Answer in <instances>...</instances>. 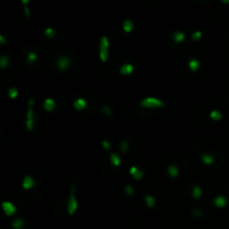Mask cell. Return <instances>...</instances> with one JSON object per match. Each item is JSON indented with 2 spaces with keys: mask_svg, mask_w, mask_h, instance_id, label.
Masks as SVG:
<instances>
[{
  "mask_svg": "<svg viewBox=\"0 0 229 229\" xmlns=\"http://www.w3.org/2000/svg\"><path fill=\"white\" fill-rule=\"evenodd\" d=\"M140 105L143 108H162L164 106V102L157 98V97H145L143 100H141Z\"/></svg>",
  "mask_w": 229,
  "mask_h": 229,
  "instance_id": "cell-1",
  "label": "cell"
},
{
  "mask_svg": "<svg viewBox=\"0 0 229 229\" xmlns=\"http://www.w3.org/2000/svg\"><path fill=\"white\" fill-rule=\"evenodd\" d=\"M108 47L110 41L106 36H103L101 38V45H100V58L102 62H106L108 58Z\"/></svg>",
  "mask_w": 229,
  "mask_h": 229,
  "instance_id": "cell-2",
  "label": "cell"
},
{
  "mask_svg": "<svg viewBox=\"0 0 229 229\" xmlns=\"http://www.w3.org/2000/svg\"><path fill=\"white\" fill-rule=\"evenodd\" d=\"M29 108L26 114V127L28 131H31L34 127V111H33V105H34V98H29L28 101Z\"/></svg>",
  "mask_w": 229,
  "mask_h": 229,
  "instance_id": "cell-3",
  "label": "cell"
},
{
  "mask_svg": "<svg viewBox=\"0 0 229 229\" xmlns=\"http://www.w3.org/2000/svg\"><path fill=\"white\" fill-rule=\"evenodd\" d=\"M74 192H75V187L73 186V189H72V192H70L69 200H68V204H67V209L69 215H73L77 210V207H78V203H77V200H76V197H75Z\"/></svg>",
  "mask_w": 229,
  "mask_h": 229,
  "instance_id": "cell-4",
  "label": "cell"
},
{
  "mask_svg": "<svg viewBox=\"0 0 229 229\" xmlns=\"http://www.w3.org/2000/svg\"><path fill=\"white\" fill-rule=\"evenodd\" d=\"M2 209H3L5 214H6L7 216L14 215L15 212H16V210H17V209H16V207H15L11 202H9V201H3V202H2Z\"/></svg>",
  "mask_w": 229,
  "mask_h": 229,
  "instance_id": "cell-5",
  "label": "cell"
},
{
  "mask_svg": "<svg viewBox=\"0 0 229 229\" xmlns=\"http://www.w3.org/2000/svg\"><path fill=\"white\" fill-rule=\"evenodd\" d=\"M70 65V62H69V58H68L67 56H60L58 59H57V66L59 69H62V70H64V69H66Z\"/></svg>",
  "mask_w": 229,
  "mask_h": 229,
  "instance_id": "cell-6",
  "label": "cell"
},
{
  "mask_svg": "<svg viewBox=\"0 0 229 229\" xmlns=\"http://www.w3.org/2000/svg\"><path fill=\"white\" fill-rule=\"evenodd\" d=\"M86 105H87V103H86V101L84 100V98H77L74 103H73V106L75 110H77V111H81V110H84V108H86Z\"/></svg>",
  "mask_w": 229,
  "mask_h": 229,
  "instance_id": "cell-7",
  "label": "cell"
},
{
  "mask_svg": "<svg viewBox=\"0 0 229 229\" xmlns=\"http://www.w3.org/2000/svg\"><path fill=\"white\" fill-rule=\"evenodd\" d=\"M133 70H134V66H133L132 64H124V65H122L121 68H120V72H121L122 75H129V74H131Z\"/></svg>",
  "mask_w": 229,
  "mask_h": 229,
  "instance_id": "cell-8",
  "label": "cell"
},
{
  "mask_svg": "<svg viewBox=\"0 0 229 229\" xmlns=\"http://www.w3.org/2000/svg\"><path fill=\"white\" fill-rule=\"evenodd\" d=\"M56 106V103H55V101L53 98H46L45 101H44V108L46 110V111H48V112H50V111H53Z\"/></svg>",
  "mask_w": 229,
  "mask_h": 229,
  "instance_id": "cell-9",
  "label": "cell"
},
{
  "mask_svg": "<svg viewBox=\"0 0 229 229\" xmlns=\"http://www.w3.org/2000/svg\"><path fill=\"white\" fill-rule=\"evenodd\" d=\"M130 173L133 175L134 179H136V180H140V179L143 178V171L140 170V169H137L136 167H131V169H130Z\"/></svg>",
  "mask_w": 229,
  "mask_h": 229,
  "instance_id": "cell-10",
  "label": "cell"
},
{
  "mask_svg": "<svg viewBox=\"0 0 229 229\" xmlns=\"http://www.w3.org/2000/svg\"><path fill=\"white\" fill-rule=\"evenodd\" d=\"M214 202H215V204L218 208H224L227 204V199L225 197H222V196H217L215 198V200H214Z\"/></svg>",
  "mask_w": 229,
  "mask_h": 229,
  "instance_id": "cell-11",
  "label": "cell"
},
{
  "mask_svg": "<svg viewBox=\"0 0 229 229\" xmlns=\"http://www.w3.org/2000/svg\"><path fill=\"white\" fill-rule=\"evenodd\" d=\"M34 179L30 177V175H26L24 181H23V188L24 189H30L34 186Z\"/></svg>",
  "mask_w": 229,
  "mask_h": 229,
  "instance_id": "cell-12",
  "label": "cell"
},
{
  "mask_svg": "<svg viewBox=\"0 0 229 229\" xmlns=\"http://www.w3.org/2000/svg\"><path fill=\"white\" fill-rule=\"evenodd\" d=\"M185 34L182 33V31H180V30H177L175 31V34H173V36H172V39L173 41L175 42H181L182 40H185Z\"/></svg>",
  "mask_w": 229,
  "mask_h": 229,
  "instance_id": "cell-13",
  "label": "cell"
},
{
  "mask_svg": "<svg viewBox=\"0 0 229 229\" xmlns=\"http://www.w3.org/2000/svg\"><path fill=\"white\" fill-rule=\"evenodd\" d=\"M188 65L192 72H196V70H198L200 63H199V60H198L197 58H192V59H190V62L188 63Z\"/></svg>",
  "mask_w": 229,
  "mask_h": 229,
  "instance_id": "cell-14",
  "label": "cell"
},
{
  "mask_svg": "<svg viewBox=\"0 0 229 229\" xmlns=\"http://www.w3.org/2000/svg\"><path fill=\"white\" fill-rule=\"evenodd\" d=\"M191 194H192V197H193L194 199H199V198L201 197V194H202L201 188H200L199 186H196V187H193V188H192V191H191Z\"/></svg>",
  "mask_w": 229,
  "mask_h": 229,
  "instance_id": "cell-15",
  "label": "cell"
},
{
  "mask_svg": "<svg viewBox=\"0 0 229 229\" xmlns=\"http://www.w3.org/2000/svg\"><path fill=\"white\" fill-rule=\"evenodd\" d=\"M123 29H124L125 33H130L133 29V23H132V20H130V19L124 20L123 21Z\"/></svg>",
  "mask_w": 229,
  "mask_h": 229,
  "instance_id": "cell-16",
  "label": "cell"
},
{
  "mask_svg": "<svg viewBox=\"0 0 229 229\" xmlns=\"http://www.w3.org/2000/svg\"><path fill=\"white\" fill-rule=\"evenodd\" d=\"M110 159H111V162H112L114 165H116V167H119V165L121 164V159H120V157H119L116 153H111Z\"/></svg>",
  "mask_w": 229,
  "mask_h": 229,
  "instance_id": "cell-17",
  "label": "cell"
},
{
  "mask_svg": "<svg viewBox=\"0 0 229 229\" xmlns=\"http://www.w3.org/2000/svg\"><path fill=\"white\" fill-rule=\"evenodd\" d=\"M168 175H170V177H177V175H179V169L175 167V165H169L168 167Z\"/></svg>",
  "mask_w": 229,
  "mask_h": 229,
  "instance_id": "cell-18",
  "label": "cell"
},
{
  "mask_svg": "<svg viewBox=\"0 0 229 229\" xmlns=\"http://www.w3.org/2000/svg\"><path fill=\"white\" fill-rule=\"evenodd\" d=\"M201 161L204 164H211L214 162V157L210 154H202L201 155Z\"/></svg>",
  "mask_w": 229,
  "mask_h": 229,
  "instance_id": "cell-19",
  "label": "cell"
},
{
  "mask_svg": "<svg viewBox=\"0 0 229 229\" xmlns=\"http://www.w3.org/2000/svg\"><path fill=\"white\" fill-rule=\"evenodd\" d=\"M145 202H147V206H148L149 208H152V207H154V204H155V200H154V197H152V196H145Z\"/></svg>",
  "mask_w": 229,
  "mask_h": 229,
  "instance_id": "cell-20",
  "label": "cell"
},
{
  "mask_svg": "<svg viewBox=\"0 0 229 229\" xmlns=\"http://www.w3.org/2000/svg\"><path fill=\"white\" fill-rule=\"evenodd\" d=\"M221 116H222V114L219 112V111H211L210 112V117L212 119V120H215V121H218V120H220L221 119Z\"/></svg>",
  "mask_w": 229,
  "mask_h": 229,
  "instance_id": "cell-21",
  "label": "cell"
},
{
  "mask_svg": "<svg viewBox=\"0 0 229 229\" xmlns=\"http://www.w3.org/2000/svg\"><path fill=\"white\" fill-rule=\"evenodd\" d=\"M8 64H9V58H8V56H7V55L1 56V58H0V67L5 68Z\"/></svg>",
  "mask_w": 229,
  "mask_h": 229,
  "instance_id": "cell-22",
  "label": "cell"
},
{
  "mask_svg": "<svg viewBox=\"0 0 229 229\" xmlns=\"http://www.w3.org/2000/svg\"><path fill=\"white\" fill-rule=\"evenodd\" d=\"M27 60H28V63H29V64H31V63L36 62V60H37V54H36V53H34V52H30V53L27 55Z\"/></svg>",
  "mask_w": 229,
  "mask_h": 229,
  "instance_id": "cell-23",
  "label": "cell"
},
{
  "mask_svg": "<svg viewBox=\"0 0 229 229\" xmlns=\"http://www.w3.org/2000/svg\"><path fill=\"white\" fill-rule=\"evenodd\" d=\"M45 35L48 37V38H53L55 36V30L54 28L52 27H47L46 29H45Z\"/></svg>",
  "mask_w": 229,
  "mask_h": 229,
  "instance_id": "cell-24",
  "label": "cell"
},
{
  "mask_svg": "<svg viewBox=\"0 0 229 229\" xmlns=\"http://www.w3.org/2000/svg\"><path fill=\"white\" fill-rule=\"evenodd\" d=\"M8 95H9L10 98H16L17 95H18V90H17L16 87H11V88H9V91H8Z\"/></svg>",
  "mask_w": 229,
  "mask_h": 229,
  "instance_id": "cell-25",
  "label": "cell"
},
{
  "mask_svg": "<svg viewBox=\"0 0 229 229\" xmlns=\"http://www.w3.org/2000/svg\"><path fill=\"white\" fill-rule=\"evenodd\" d=\"M202 36L201 31L200 30H197V31H193L192 33V35H191V39H193V40H198V39H200Z\"/></svg>",
  "mask_w": 229,
  "mask_h": 229,
  "instance_id": "cell-26",
  "label": "cell"
},
{
  "mask_svg": "<svg viewBox=\"0 0 229 229\" xmlns=\"http://www.w3.org/2000/svg\"><path fill=\"white\" fill-rule=\"evenodd\" d=\"M120 148H121L122 152H127V150H129V143H127V141H122L121 142V145H120Z\"/></svg>",
  "mask_w": 229,
  "mask_h": 229,
  "instance_id": "cell-27",
  "label": "cell"
},
{
  "mask_svg": "<svg viewBox=\"0 0 229 229\" xmlns=\"http://www.w3.org/2000/svg\"><path fill=\"white\" fill-rule=\"evenodd\" d=\"M124 191H125V193H126L127 196H132V194L134 193V189L132 188V186H130V185H127V186L125 187Z\"/></svg>",
  "mask_w": 229,
  "mask_h": 229,
  "instance_id": "cell-28",
  "label": "cell"
},
{
  "mask_svg": "<svg viewBox=\"0 0 229 229\" xmlns=\"http://www.w3.org/2000/svg\"><path fill=\"white\" fill-rule=\"evenodd\" d=\"M21 226H23V220L21 219H16L14 222H13V227L16 229L20 228Z\"/></svg>",
  "mask_w": 229,
  "mask_h": 229,
  "instance_id": "cell-29",
  "label": "cell"
},
{
  "mask_svg": "<svg viewBox=\"0 0 229 229\" xmlns=\"http://www.w3.org/2000/svg\"><path fill=\"white\" fill-rule=\"evenodd\" d=\"M102 111H103L105 114H108V115H111V114H112V110H111V108H110L108 105H103V106H102Z\"/></svg>",
  "mask_w": 229,
  "mask_h": 229,
  "instance_id": "cell-30",
  "label": "cell"
},
{
  "mask_svg": "<svg viewBox=\"0 0 229 229\" xmlns=\"http://www.w3.org/2000/svg\"><path fill=\"white\" fill-rule=\"evenodd\" d=\"M102 145H103V148L106 149V150H108V149L111 148V144H110V142H108V141H106V140H104V141L102 142Z\"/></svg>",
  "mask_w": 229,
  "mask_h": 229,
  "instance_id": "cell-31",
  "label": "cell"
},
{
  "mask_svg": "<svg viewBox=\"0 0 229 229\" xmlns=\"http://www.w3.org/2000/svg\"><path fill=\"white\" fill-rule=\"evenodd\" d=\"M192 214L196 216V217H201V216H202V212L200 211V210H199V209H193Z\"/></svg>",
  "mask_w": 229,
  "mask_h": 229,
  "instance_id": "cell-32",
  "label": "cell"
},
{
  "mask_svg": "<svg viewBox=\"0 0 229 229\" xmlns=\"http://www.w3.org/2000/svg\"><path fill=\"white\" fill-rule=\"evenodd\" d=\"M24 9H25V15H26V17H27V18H28V17L30 16V11H29V8L25 6V8H24Z\"/></svg>",
  "mask_w": 229,
  "mask_h": 229,
  "instance_id": "cell-33",
  "label": "cell"
},
{
  "mask_svg": "<svg viewBox=\"0 0 229 229\" xmlns=\"http://www.w3.org/2000/svg\"><path fill=\"white\" fill-rule=\"evenodd\" d=\"M0 41H1V44H2V45H5V44H6V39H5V37H3L2 35H0Z\"/></svg>",
  "mask_w": 229,
  "mask_h": 229,
  "instance_id": "cell-34",
  "label": "cell"
},
{
  "mask_svg": "<svg viewBox=\"0 0 229 229\" xmlns=\"http://www.w3.org/2000/svg\"><path fill=\"white\" fill-rule=\"evenodd\" d=\"M23 3H24V5H26V3H28V0H23Z\"/></svg>",
  "mask_w": 229,
  "mask_h": 229,
  "instance_id": "cell-35",
  "label": "cell"
}]
</instances>
